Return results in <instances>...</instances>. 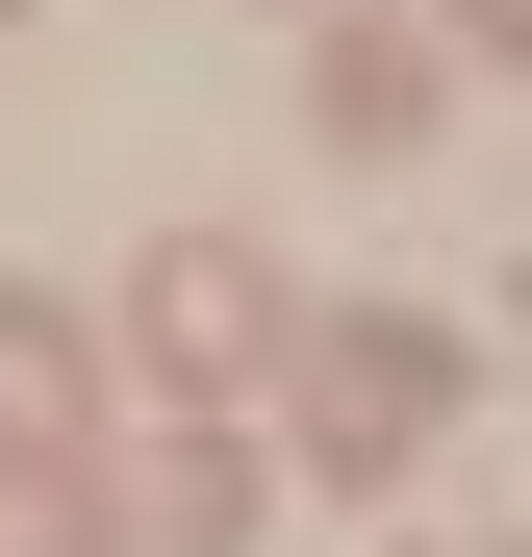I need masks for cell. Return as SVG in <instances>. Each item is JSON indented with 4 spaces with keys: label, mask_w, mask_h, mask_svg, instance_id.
<instances>
[{
    "label": "cell",
    "mask_w": 532,
    "mask_h": 557,
    "mask_svg": "<svg viewBox=\"0 0 532 557\" xmlns=\"http://www.w3.org/2000/svg\"><path fill=\"white\" fill-rule=\"evenodd\" d=\"M0 557H76V507H51V482H0Z\"/></svg>",
    "instance_id": "3957f363"
},
{
    "label": "cell",
    "mask_w": 532,
    "mask_h": 557,
    "mask_svg": "<svg viewBox=\"0 0 532 557\" xmlns=\"http://www.w3.org/2000/svg\"><path fill=\"white\" fill-rule=\"evenodd\" d=\"M305 381H330V406H305L330 456H431V406H457V355H431V330H330Z\"/></svg>",
    "instance_id": "6da1fadb"
},
{
    "label": "cell",
    "mask_w": 532,
    "mask_h": 557,
    "mask_svg": "<svg viewBox=\"0 0 532 557\" xmlns=\"http://www.w3.org/2000/svg\"><path fill=\"white\" fill-rule=\"evenodd\" d=\"M152 355H177V381L280 355V278H253V253H152Z\"/></svg>",
    "instance_id": "7a4b0ae2"
},
{
    "label": "cell",
    "mask_w": 532,
    "mask_h": 557,
    "mask_svg": "<svg viewBox=\"0 0 532 557\" xmlns=\"http://www.w3.org/2000/svg\"><path fill=\"white\" fill-rule=\"evenodd\" d=\"M0 26H26V0H0Z\"/></svg>",
    "instance_id": "277c9868"
}]
</instances>
